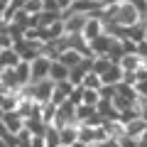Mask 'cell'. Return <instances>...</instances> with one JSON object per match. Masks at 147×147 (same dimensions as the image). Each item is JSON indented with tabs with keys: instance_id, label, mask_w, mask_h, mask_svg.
I'll use <instances>...</instances> for the list:
<instances>
[{
	"instance_id": "1",
	"label": "cell",
	"mask_w": 147,
	"mask_h": 147,
	"mask_svg": "<svg viewBox=\"0 0 147 147\" xmlns=\"http://www.w3.org/2000/svg\"><path fill=\"white\" fill-rule=\"evenodd\" d=\"M110 22H113V25H118V27H123V30H127V27H132V25H137V22H142V17L137 15V10L125 0L123 5L115 7V12H113Z\"/></svg>"
},
{
	"instance_id": "2",
	"label": "cell",
	"mask_w": 147,
	"mask_h": 147,
	"mask_svg": "<svg viewBox=\"0 0 147 147\" xmlns=\"http://www.w3.org/2000/svg\"><path fill=\"white\" fill-rule=\"evenodd\" d=\"M27 96H30L34 103H49V98H52V91H54V84L49 79H44V81H37V84H30L27 86Z\"/></svg>"
},
{
	"instance_id": "3",
	"label": "cell",
	"mask_w": 147,
	"mask_h": 147,
	"mask_svg": "<svg viewBox=\"0 0 147 147\" xmlns=\"http://www.w3.org/2000/svg\"><path fill=\"white\" fill-rule=\"evenodd\" d=\"M49 66H52V59L39 54L37 59L30 61V84H37V81L49 79Z\"/></svg>"
},
{
	"instance_id": "4",
	"label": "cell",
	"mask_w": 147,
	"mask_h": 147,
	"mask_svg": "<svg viewBox=\"0 0 147 147\" xmlns=\"http://www.w3.org/2000/svg\"><path fill=\"white\" fill-rule=\"evenodd\" d=\"M103 32H105V22H103V20H100V17L93 12V15H88V20H86L81 37H84V39H86V44H88V42H93L96 37H100Z\"/></svg>"
},
{
	"instance_id": "5",
	"label": "cell",
	"mask_w": 147,
	"mask_h": 147,
	"mask_svg": "<svg viewBox=\"0 0 147 147\" xmlns=\"http://www.w3.org/2000/svg\"><path fill=\"white\" fill-rule=\"evenodd\" d=\"M113 42H115V37H110V34H105V32H103L100 37H96L93 42H88V52L93 54V57H105Z\"/></svg>"
},
{
	"instance_id": "6",
	"label": "cell",
	"mask_w": 147,
	"mask_h": 147,
	"mask_svg": "<svg viewBox=\"0 0 147 147\" xmlns=\"http://www.w3.org/2000/svg\"><path fill=\"white\" fill-rule=\"evenodd\" d=\"M3 125H5V130L10 132V135H17V132L25 130V120L17 115L15 110H7L5 115H3Z\"/></svg>"
},
{
	"instance_id": "7",
	"label": "cell",
	"mask_w": 147,
	"mask_h": 147,
	"mask_svg": "<svg viewBox=\"0 0 147 147\" xmlns=\"http://www.w3.org/2000/svg\"><path fill=\"white\" fill-rule=\"evenodd\" d=\"M100 84H103V86H118V84H123V69L118 66V64H110V69L100 76Z\"/></svg>"
},
{
	"instance_id": "8",
	"label": "cell",
	"mask_w": 147,
	"mask_h": 147,
	"mask_svg": "<svg viewBox=\"0 0 147 147\" xmlns=\"http://www.w3.org/2000/svg\"><path fill=\"white\" fill-rule=\"evenodd\" d=\"M20 61H22L20 54H17L12 47L10 49H0V71H3V69H15Z\"/></svg>"
},
{
	"instance_id": "9",
	"label": "cell",
	"mask_w": 147,
	"mask_h": 147,
	"mask_svg": "<svg viewBox=\"0 0 147 147\" xmlns=\"http://www.w3.org/2000/svg\"><path fill=\"white\" fill-rule=\"evenodd\" d=\"M76 135H79V125L59 127V142H61V147H71L74 142H76Z\"/></svg>"
},
{
	"instance_id": "10",
	"label": "cell",
	"mask_w": 147,
	"mask_h": 147,
	"mask_svg": "<svg viewBox=\"0 0 147 147\" xmlns=\"http://www.w3.org/2000/svg\"><path fill=\"white\" fill-rule=\"evenodd\" d=\"M59 64H64L66 69H74V66H79L81 61H84V57H81L79 52H74V49H66V52H61L59 54V59H57Z\"/></svg>"
},
{
	"instance_id": "11",
	"label": "cell",
	"mask_w": 147,
	"mask_h": 147,
	"mask_svg": "<svg viewBox=\"0 0 147 147\" xmlns=\"http://www.w3.org/2000/svg\"><path fill=\"white\" fill-rule=\"evenodd\" d=\"M66 79H69V69L59 61H52V66H49V81L59 84V81H66Z\"/></svg>"
},
{
	"instance_id": "12",
	"label": "cell",
	"mask_w": 147,
	"mask_h": 147,
	"mask_svg": "<svg viewBox=\"0 0 147 147\" xmlns=\"http://www.w3.org/2000/svg\"><path fill=\"white\" fill-rule=\"evenodd\" d=\"M118 66H120L123 71H137V69H142V59L137 57V54H125V57L118 61Z\"/></svg>"
},
{
	"instance_id": "13",
	"label": "cell",
	"mask_w": 147,
	"mask_h": 147,
	"mask_svg": "<svg viewBox=\"0 0 147 147\" xmlns=\"http://www.w3.org/2000/svg\"><path fill=\"white\" fill-rule=\"evenodd\" d=\"M145 130H147V123L142 120V118H135L132 123H127V125H125V135H127V137H135V140H137Z\"/></svg>"
},
{
	"instance_id": "14",
	"label": "cell",
	"mask_w": 147,
	"mask_h": 147,
	"mask_svg": "<svg viewBox=\"0 0 147 147\" xmlns=\"http://www.w3.org/2000/svg\"><path fill=\"white\" fill-rule=\"evenodd\" d=\"M15 76H17L20 88H27V86H30V64H27V61H20V64L15 66Z\"/></svg>"
},
{
	"instance_id": "15",
	"label": "cell",
	"mask_w": 147,
	"mask_h": 147,
	"mask_svg": "<svg viewBox=\"0 0 147 147\" xmlns=\"http://www.w3.org/2000/svg\"><path fill=\"white\" fill-rule=\"evenodd\" d=\"M110 64H113V61H110L108 57H93V59H91V71L98 74V76H103V74L110 69Z\"/></svg>"
},
{
	"instance_id": "16",
	"label": "cell",
	"mask_w": 147,
	"mask_h": 147,
	"mask_svg": "<svg viewBox=\"0 0 147 147\" xmlns=\"http://www.w3.org/2000/svg\"><path fill=\"white\" fill-rule=\"evenodd\" d=\"M100 76L98 74H93V71H88L84 76V81H81V88H88V91H100Z\"/></svg>"
},
{
	"instance_id": "17",
	"label": "cell",
	"mask_w": 147,
	"mask_h": 147,
	"mask_svg": "<svg viewBox=\"0 0 147 147\" xmlns=\"http://www.w3.org/2000/svg\"><path fill=\"white\" fill-rule=\"evenodd\" d=\"M96 115V108H91V105H76V123H79V125H84L86 120H91V118Z\"/></svg>"
},
{
	"instance_id": "18",
	"label": "cell",
	"mask_w": 147,
	"mask_h": 147,
	"mask_svg": "<svg viewBox=\"0 0 147 147\" xmlns=\"http://www.w3.org/2000/svg\"><path fill=\"white\" fill-rule=\"evenodd\" d=\"M44 145L47 147H61V142H59V130L52 125H47V130H44Z\"/></svg>"
},
{
	"instance_id": "19",
	"label": "cell",
	"mask_w": 147,
	"mask_h": 147,
	"mask_svg": "<svg viewBox=\"0 0 147 147\" xmlns=\"http://www.w3.org/2000/svg\"><path fill=\"white\" fill-rule=\"evenodd\" d=\"M81 103H84V105H91V108H96V105L100 103L98 91H88V88H84V98H81Z\"/></svg>"
},
{
	"instance_id": "20",
	"label": "cell",
	"mask_w": 147,
	"mask_h": 147,
	"mask_svg": "<svg viewBox=\"0 0 147 147\" xmlns=\"http://www.w3.org/2000/svg\"><path fill=\"white\" fill-rule=\"evenodd\" d=\"M22 10H25L30 17H32V15H39V12H42V0H25Z\"/></svg>"
},
{
	"instance_id": "21",
	"label": "cell",
	"mask_w": 147,
	"mask_h": 147,
	"mask_svg": "<svg viewBox=\"0 0 147 147\" xmlns=\"http://www.w3.org/2000/svg\"><path fill=\"white\" fill-rule=\"evenodd\" d=\"M127 3L137 10V15H140L142 20H147V0H127Z\"/></svg>"
},
{
	"instance_id": "22",
	"label": "cell",
	"mask_w": 147,
	"mask_h": 147,
	"mask_svg": "<svg viewBox=\"0 0 147 147\" xmlns=\"http://www.w3.org/2000/svg\"><path fill=\"white\" fill-rule=\"evenodd\" d=\"M81 98H84V88H81V86H76V88L71 91V96H69V100H71L74 105H81Z\"/></svg>"
},
{
	"instance_id": "23",
	"label": "cell",
	"mask_w": 147,
	"mask_h": 147,
	"mask_svg": "<svg viewBox=\"0 0 147 147\" xmlns=\"http://www.w3.org/2000/svg\"><path fill=\"white\" fill-rule=\"evenodd\" d=\"M42 10L44 12H61L57 5V0H42Z\"/></svg>"
},
{
	"instance_id": "24",
	"label": "cell",
	"mask_w": 147,
	"mask_h": 147,
	"mask_svg": "<svg viewBox=\"0 0 147 147\" xmlns=\"http://www.w3.org/2000/svg\"><path fill=\"white\" fill-rule=\"evenodd\" d=\"M10 47H12L10 32H3V34H0V49H10Z\"/></svg>"
},
{
	"instance_id": "25",
	"label": "cell",
	"mask_w": 147,
	"mask_h": 147,
	"mask_svg": "<svg viewBox=\"0 0 147 147\" xmlns=\"http://www.w3.org/2000/svg\"><path fill=\"white\" fill-rule=\"evenodd\" d=\"M118 145H120V147H137V140H135V137H120V140H118Z\"/></svg>"
},
{
	"instance_id": "26",
	"label": "cell",
	"mask_w": 147,
	"mask_h": 147,
	"mask_svg": "<svg viewBox=\"0 0 147 147\" xmlns=\"http://www.w3.org/2000/svg\"><path fill=\"white\" fill-rule=\"evenodd\" d=\"M93 147H120V145H118V140H113V137H105V140H100L98 145H93Z\"/></svg>"
},
{
	"instance_id": "27",
	"label": "cell",
	"mask_w": 147,
	"mask_h": 147,
	"mask_svg": "<svg viewBox=\"0 0 147 147\" xmlns=\"http://www.w3.org/2000/svg\"><path fill=\"white\" fill-rule=\"evenodd\" d=\"M100 7H115V5H123L125 0H98Z\"/></svg>"
},
{
	"instance_id": "28",
	"label": "cell",
	"mask_w": 147,
	"mask_h": 147,
	"mask_svg": "<svg viewBox=\"0 0 147 147\" xmlns=\"http://www.w3.org/2000/svg\"><path fill=\"white\" fill-rule=\"evenodd\" d=\"M71 3H74V0H57V5H59V10H61V12H69Z\"/></svg>"
},
{
	"instance_id": "29",
	"label": "cell",
	"mask_w": 147,
	"mask_h": 147,
	"mask_svg": "<svg viewBox=\"0 0 147 147\" xmlns=\"http://www.w3.org/2000/svg\"><path fill=\"white\" fill-rule=\"evenodd\" d=\"M30 147H47V145H44V137H32Z\"/></svg>"
},
{
	"instance_id": "30",
	"label": "cell",
	"mask_w": 147,
	"mask_h": 147,
	"mask_svg": "<svg viewBox=\"0 0 147 147\" xmlns=\"http://www.w3.org/2000/svg\"><path fill=\"white\" fill-rule=\"evenodd\" d=\"M71 147H91V145H84V142H79V140H76V142H74Z\"/></svg>"
},
{
	"instance_id": "31",
	"label": "cell",
	"mask_w": 147,
	"mask_h": 147,
	"mask_svg": "<svg viewBox=\"0 0 147 147\" xmlns=\"http://www.w3.org/2000/svg\"><path fill=\"white\" fill-rule=\"evenodd\" d=\"M145 42H147V20H145Z\"/></svg>"
},
{
	"instance_id": "32",
	"label": "cell",
	"mask_w": 147,
	"mask_h": 147,
	"mask_svg": "<svg viewBox=\"0 0 147 147\" xmlns=\"http://www.w3.org/2000/svg\"><path fill=\"white\" fill-rule=\"evenodd\" d=\"M3 115H5V110H3V108H0V120H3Z\"/></svg>"
}]
</instances>
